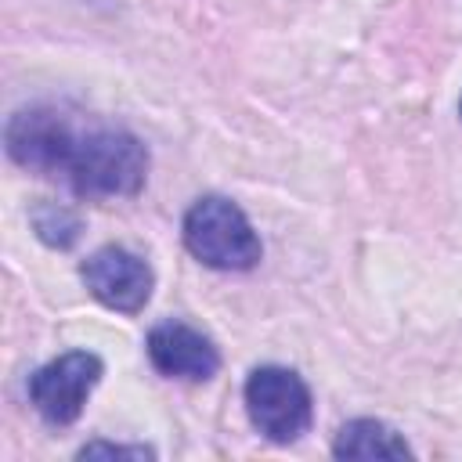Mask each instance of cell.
I'll list each match as a JSON object with an SVG mask.
<instances>
[{
	"mask_svg": "<svg viewBox=\"0 0 462 462\" xmlns=\"http://www.w3.org/2000/svg\"><path fill=\"white\" fill-rule=\"evenodd\" d=\"M4 148L14 166L61 180L79 199H134L152 166L134 130L54 101L14 108L4 123Z\"/></svg>",
	"mask_w": 462,
	"mask_h": 462,
	"instance_id": "cell-1",
	"label": "cell"
},
{
	"mask_svg": "<svg viewBox=\"0 0 462 462\" xmlns=\"http://www.w3.org/2000/svg\"><path fill=\"white\" fill-rule=\"evenodd\" d=\"M184 249L213 271H253L263 260V242L242 206L224 195H202L191 202L180 224Z\"/></svg>",
	"mask_w": 462,
	"mask_h": 462,
	"instance_id": "cell-2",
	"label": "cell"
},
{
	"mask_svg": "<svg viewBox=\"0 0 462 462\" xmlns=\"http://www.w3.org/2000/svg\"><path fill=\"white\" fill-rule=\"evenodd\" d=\"M245 415L253 430L274 444L300 440L314 422V397L300 372L285 365H260L242 386Z\"/></svg>",
	"mask_w": 462,
	"mask_h": 462,
	"instance_id": "cell-3",
	"label": "cell"
},
{
	"mask_svg": "<svg viewBox=\"0 0 462 462\" xmlns=\"http://www.w3.org/2000/svg\"><path fill=\"white\" fill-rule=\"evenodd\" d=\"M105 375V361L90 350H65L29 375V404L51 426H72L87 397Z\"/></svg>",
	"mask_w": 462,
	"mask_h": 462,
	"instance_id": "cell-4",
	"label": "cell"
},
{
	"mask_svg": "<svg viewBox=\"0 0 462 462\" xmlns=\"http://www.w3.org/2000/svg\"><path fill=\"white\" fill-rule=\"evenodd\" d=\"M79 278L101 307L119 310V314H141L155 289V274H152L148 260H141L137 253H130L123 245L94 249L79 263Z\"/></svg>",
	"mask_w": 462,
	"mask_h": 462,
	"instance_id": "cell-5",
	"label": "cell"
},
{
	"mask_svg": "<svg viewBox=\"0 0 462 462\" xmlns=\"http://www.w3.org/2000/svg\"><path fill=\"white\" fill-rule=\"evenodd\" d=\"M144 354L152 368L166 379H188V383H206L220 372V350L209 336L184 321H159L152 325L144 339Z\"/></svg>",
	"mask_w": 462,
	"mask_h": 462,
	"instance_id": "cell-6",
	"label": "cell"
},
{
	"mask_svg": "<svg viewBox=\"0 0 462 462\" xmlns=\"http://www.w3.org/2000/svg\"><path fill=\"white\" fill-rule=\"evenodd\" d=\"M336 458H411V444L404 433L386 426L383 419H350L339 426L332 440Z\"/></svg>",
	"mask_w": 462,
	"mask_h": 462,
	"instance_id": "cell-7",
	"label": "cell"
},
{
	"mask_svg": "<svg viewBox=\"0 0 462 462\" xmlns=\"http://www.w3.org/2000/svg\"><path fill=\"white\" fill-rule=\"evenodd\" d=\"M29 220H32L36 238H40L43 245H51V249H72V245L79 242V235H83L79 213L69 209V206H61V202H43V206H36V209L29 213Z\"/></svg>",
	"mask_w": 462,
	"mask_h": 462,
	"instance_id": "cell-8",
	"label": "cell"
},
{
	"mask_svg": "<svg viewBox=\"0 0 462 462\" xmlns=\"http://www.w3.org/2000/svg\"><path fill=\"white\" fill-rule=\"evenodd\" d=\"M76 458H130V462H144L155 458V448L148 444H112V440H90L76 451Z\"/></svg>",
	"mask_w": 462,
	"mask_h": 462,
	"instance_id": "cell-9",
	"label": "cell"
},
{
	"mask_svg": "<svg viewBox=\"0 0 462 462\" xmlns=\"http://www.w3.org/2000/svg\"><path fill=\"white\" fill-rule=\"evenodd\" d=\"M458 116H462V97H458Z\"/></svg>",
	"mask_w": 462,
	"mask_h": 462,
	"instance_id": "cell-10",
	"label": "cell"
}]
</instances>
